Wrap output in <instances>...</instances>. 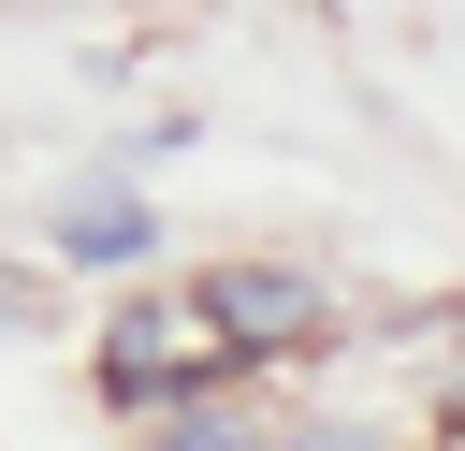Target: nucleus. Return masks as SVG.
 I'll use <instances>...</instances> for the list:
<instances>
[{
    "label": "nucleus",
    "instance_id": "nucleus-4",
    "mask_svg": "<svg viewBox=\"0 0 465 451\" xmlns=\"http://www.w3.org/2000/svg\"><path fill=\"white\" fill-rule=\"evenodd\" d=\"M160 451H276V436H262V422H218V407H174Z\"/></svg>",
    "mask_w": 465,
    "mask_h": 451
},
{
    "label": "nucleus",
    "instance_id": "nucleus-1",
    "mask_svg": "<svg viewBox=\"0 0 465 451\" xmlns=\"http://www.w3.org/2000/svg\"><path fill=\"white\" fill-rule=\"evenodd\" d=\"M218 364H232V349H218L203 291H131V306L102 320V393H116V407H189Z\"/></svg>",
    "mask_w": 465,
    "mask_h": 451
},
{
    "label": "nucleus",
    "instance_id": "nucleus-3",
    "mask_svg": "<svg viewBox=\"0 0 465 451\" xmlns=\"http://www.w3.org/2000/svg\"><path fill=\"white\" fill-rule=\"evenodd\" d=\"M58 247H73V262H145V247H160V218H145V204H116V189H87V204L58 218Z\"/></svg>",
    "mask_w": 465,
    "mask_h": 451
},
{
    "label": "nucleus",
    "instance_id": "nucleus-2",
    "mask_svg": "<svg viewBox=\"0 0 465 451\" xmlns=\"http://www.w3.org/2000/svg\"><path fill=\"white\" fill-rule=\"evenodd\" d=\"M203 320H218L232 364H276V349L320 335V276H291V262H218V276H203Z\"/></svg>",
    "mask_w": 465,
    "mask_h": 451
}]
</instances>
